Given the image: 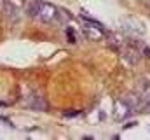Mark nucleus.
I'll return each instance as SVG.
<instances>
[{
	"mask_svg": "<svg viewBox=\"0 0 150 140\" xmlns=\"http://www.w3.org/2000/svg\"><path fill=\"white\" fill-rule=\"evenodd\" d=\"M25 11L32 18H35L38 21H44V23H54V21L59 19V9L56 5H52V4H47V2L26 0Z\"/></svg>",
	"mask_w": 150,
	"mask_h": 140,
	"instance_id": "nucleus-1",
	"label": "nucleus"
},
{
	"mask_svg": "<svg viewBox=\"0 0 150 140\" xmlns=\"http://www.w3.org/2000/svg\"><path fill=\"white\" fill-rule=\"evenodd\" d=\"M82 32H84V35H86L89 40H93V42H98V40H103V39H105V30H103V26H101L100 23H96V21H84Z\"/></svg>",
	"mask_w": 150,
	"mask_h": 140,
	"instance_id": "nucleus-2",
	"label": "nucleus"
},
{
	"mask_svg": "<svg viewBox=\"0 0 150 140\" xmlns=\"http://www.w3.org/2000/svg\"><path fill=\"white\" fill-rule=\"evenodd\" d=\"M113 117L117 119V121H124V119H127L129 116H131V107L126 104V100H117L115 102V107H113Z\"/></svg>",
	"mask_w": 150,
	"mask_h": 140,
	"instance_id": "nucleus-3",
	"label": "nucleus"
},
{
	"mask_svg": "<svg viewBox=\"0 0 150 140\" xmlns=\"http://www.w3.org/2000/svg\"><path fill=\"white\" fill-rule=\"evenodd\" d=\"M25 104L28 105L30 109H33V110H45V102H44V98H42L38 93L28 95L26 100H25Z\"/></svg>",
	"mask_w": 150,
	"mask_h": 140,
	"instance_id": "nucleus-4",
	"label": "nucleus"
},
{
	"mask_svg": "<svg viewBox=\"0 0 150 140\" xmlns=\"http://www.w3.org/2000/svg\"><path fill=\"white\" fill-rule=\"evenodd\" d=\"M126 104L131 107V110H142L147 102H145V98L143 96H140V95H136V93H129L127 96H126Z\"/></svg>",
	"mask_w": 150,
	"mask_h": 140,
	"instance_id": "nucleus-5",
	"label": "nucleus"
},
{
	"mask_svg": "<svg viewBox=\"0 0 150 140\" xmlns=\"http://www.w3.org/2000/svg\"><path fill=\"white\" fill-rule=\"evenodd\" d=\"M138 51H134L133 47H124L122 51H120V58L122 60H129V65H133V63H136L138 61Z\"/></svg>",
	"mask_w": 150,
	"mask_h": 140,
	"instance_id": "nucleus-6",
	"label": "nucleus"
},
{
	"mask_svg": "<svg viewBox=\"0 0 150 140\" xmlns=\"http://www.w3.org/2000/svg\"><path fill=\"white\" fill-rule=\"evenodd\" d=\"M5 12H7V18H11V19H14V21L19 19V14H21V11H19L18 7H14L11 2L5 5Z\"/></svg>",
	"mask_w": 150,
	"mask_h": 140,
	"instance_id": "nucleus-7",
	"label": "nucleus"
},
{
	"mask_svg": "<svg viewBox=\"0 0 150 140\" xmlns=\"http://www.w3.org/2000/svg\"><path fill=\"white\" fill-rule=\"evenodd\" d=\"M143 98H145L147 105L150 107V82H149V86H145V93H143Z\"/></svg>",
	"mask_w": 150,
	"mask_h": 140,
	"instance_id": "nucleus-8",
	"label": "nucleus"
}]
</instances>
